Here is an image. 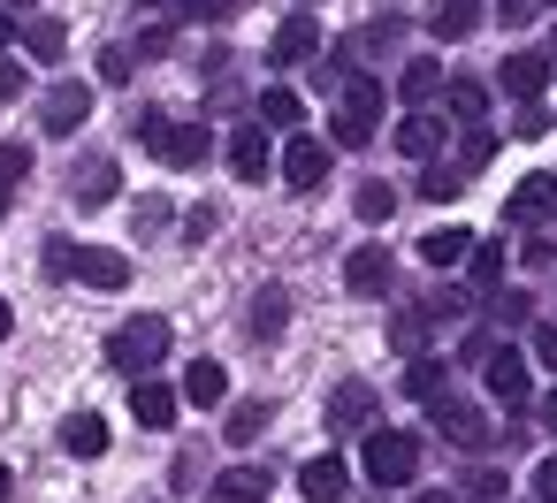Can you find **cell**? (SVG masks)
Returning <instances> with one entry per match:
<instances>
[{
    "instance_id": "obj_1",
    "label": "cell",
    "mask_w": 557,
    "mask_h": 503,
    "mask_svg": "<svg viewBox=\"0 0 557 503\" xmlns=\"http://www.w3.org/2000/svg\"><path fill=\"white\" fill-rule=\"evenodd\" d=\"M47 267L62 282H85V290H123L131 282V260L108 252V244H77V237H47Z\"/></svg>"
},
{
    "instance_id": "obj_2",
    "label": "cell",
    "mask_w": 557,
    "mask_h": 503,
    "mask_svg": "<svg viewBox=\"0 0 557 503\" xmlns=\"http://www.w3.org/2000/svg\"><path fill=\"white\" fill-rule=\"evenodd\" d=\"M359 473H367L374 488H405V480L420 473V435H405V427H367Z\"/></svg>"
},
{
    "instance_id": "obj_3",
    "label": "cell",
    "mask_w": 557,
    "mask_h": 503,
    "mask_svg": "<svg viewBox=\"0 0 557 503\" xmlns=\"http://www.w3.org/2000/svg\"><path fill=\"white\" fill-rule=\"evenodd\" d=\"M161 359H169V320H161V313H138V320H123V328L108 336V366H123V374H138V381H146Z\"/></svg>"
},
{
    "instance_id": "obj_4",
    "label": "cell",
    "mask_w": 557,
    "mask_h": 503,
    "mask_svg": "<svg viewBox=\"0 0 557 503\" xmlns=\"http://www.w3.org/2000/svg\"><path fill=\"white\" fill-rule=\"evenodd\" d=\"M382 85H367V77H351L344 92H336V115H329V138L336 146H374V130H382Z\"/></svg>"
},
{
    "instance_id": "obj_5",
    "label": "cell",
    "mask_w": 557,
    "mask_h": 503,
    "mask_svg": "<svg viewBox=\"0 0 557 503\" xmlns=\"http://www.w3.org/2000/svg\"><path fill=\"white\" fill-rule=\"evenodd\" d=\"M138 146L161 153L169 168H199V161L214 153V138H207L199 123H169V115H138Z\"/></svg>"
},
{
    "instance_id": "obj_6",
    "label": "cell",
    "mask_w": 557,
    "mask_h": 503,
    "mask_svg": "<svg viewBox=\"0 0 557 503\" xmlns=\"http://www.w3.org/2000/svg\"><path fill=\"white\" fill-rule=\"evenodd\" d=\"M481 381H488V397H496V404H511V412H519V404L534 397L527 351H488V359H481Z\"/></svg>"
},
{
    "instance_id": "obj_7",
    "label": "cell",
    "mask_w": 557,
    "mask_h": 503,
    "mask_svg": "<svg viewBox=\"0 0 557 503\" xmlns=\"http://www.w3.org/2000/svg\"><path fill=\"white\" fill-rule=\"evenodd\" d=\"M85 115H92V85H54L47 100H39V123H47V138H70V130H85Z\"/></svg>"
},
{
    "instance_id": "obj_8",
    "label": "cell",
    "mask_w": 557,
    "mask_h": 503,
    "mask_svg": "<svg viewBox=\"0 0 557 503\" xmlns=\"http://www.w3.org/2000/svg\"><path fill=\"white\" fill-rule=\"evenodd\" d=\"M329 161H336V153H329L321 138H290L283 161H275V176H283L290 191H313V184H329Z\"/></svg>"
},
{
    "instance_id": "obj_9",
    "label": "cell",
    "mask_w": 557,
    "mask_h": 503,
    "mask_svg": "<svg viewBox=\"0 0 557 503\" xmlns=\"http://www.w3.org/2000/svg\"><path fill=\"white\" fill-rule=\"evenodd\" d=\"M435 435L458 442V450H481V442H488V412H481L473 397H443V404H435Z\"/></svg>"
},
{
    "instance_id": "obj_10",
    "label": "cell",
    "mask_w": 557,
    "mask_h": 503,
    "mask_svg": "<svg viewBox=\"0 0 557 503\" xmlns=\"http://www.w3.org/2000/svg\"><path fill=\"white\" fill-rule=\"evenodd\" d=\"M313 54H321V24H313V16L275 24V39H268V62H275V70H298V62H313Z\"/></svg>"
},
{
    "instance_id": "obj_11",
    "label": "cell",
    "mask_w": 557,
    "mask_h": 503,
    "mask_svg": "<svg viewBox=\"0 0 557 503\" xmlns=\"http://www.w3.org/2000/svg\"><path fill=\"white\" fill-rule=\"evenodd\" d=\"M230 168H237L245 184L275 176V146H268V130H260V123H237V130H230Z\"/></svg>"
},
{
    "instance_id": "obj_12",
    "label": "cell",
    "mask_w": 557,
    "mask_h": 503,
    "mask_svg": "<svg viewBox=\"0 0 557 503\" xmlns=\"http://www.w3.org/2000/svg\"><path fill=\"white\" fill-rule=\"evenodd\" d=\"M344 290H351V298H382V290H389V252H382V244H359V252L344 260Z\"/></svg>"
},
{
    "instance_id": "obj_13",
    "label": "cell",
    "mask_w": 557,
    "mask_h": 503,
    "mask_svg": "<svg viewBox=\"0 0 557 503\" xmlns=\"http://www.w3.org/2000/svg\"><path fill=\"white\" fill-rule=\"evenodd\" d=\"M329 427H344V435L351 427H374V389L367 381H336L329 389Z\"/></svg>"
},
{
    "instance_id": "obj_14",
    "label": "cell",
    "mask_w": 557,
    "mask_h": 503,
    "mask_svg": "<svg viewBox=\"0 0 557 503\" xmlns=\"http://www.w3.org/2000/svg\"><path fill=\"white\" fill-rule=\"evenodd\" d=\"M496 85H504V92H511V100L527 108V100H534V92L549 85V54H511V62L496 70Z\"/></svg>"
},
{
    "instance_id": "obj_15",
    "label": "cell",
    "mask_w": 557,
    "mask_h": 503,
    "mask_svg": "<svg viewBox=\"0 0 557 503\" xmlns=\"http://www.w3.org/2000/svg\"><path fill=\"white\" fill-rule=\"evenodd\" d=\"M283 320H290V290H283V282H268V290L252 298L245 328H252V343H275V336H283Z\"/></svg>"
},
{
    "instance_id": "obj_16",
    "label": "cell",
    "mask_w": 557,
    "mask_h": 503,
    "mask_svg": "<svg viewBox=\"0 0 557 503\" xmlns=\"http://www.w3.org/2000/svg\"><path fill=\"white\" fill-rule=\"evenodd\" d=\"M298 488H306L313 503H336V495L351 488V465H344V457H306V465H298Z\"/></svg>"
},
{
    "instance_id": "obj_17",
    "label": "cell",
    "mask_w": 557,
    "mask_h": 503,
    "mask_svg": "<svg viewBox=\"0 0 557 503\" xmlns=\"http://www.w3.org/2000/svg\"><path fill=\"white\" fill-rule=\"evenodd\" d=\"M435 92H443V70H435V54H412V62H405V77H397V100L428 115V100H435Z\"/></svg>"
},
{
    "instance_id": "obj_18",
    "label": "cell",
    "mask_w": 557,
    "mask_h": 503,
    "mask_svg": "<svg viewBox=\"0 0 557 503\" xmlns=\"http://www.w3.org/2000/svg\"><path fill=\"white\" fill-rule=\"evenodd\" d=\"M549 206H557V176H519V184H511V206H504V214H511V222H542Z\"/></svg>"
},
{
    "instance_id": "obj_19",
    "label": "cell",
    "mask_w": 557,
    "mask_h": 503,
    "mask_svg": "<svg viewBox=\"0 0 557 503\" xmlns=\"http://www.w3.org/2000/svg\"><path fill=\"white\" fill-rule=\"evenodd\" d=\"M405 397H420V404L435 412V404L450 397V366H443V359H405Z\"/></svg>"
},
{
    "instance_id": "obj_20",
    "label": "cell",
    "mask_w": 557,
    "mask_h": 503,
    "mask_svg": "<svg viewBox=\"0 0 557 503\" xmlns=\"http://www.w3.org/2000/svg\"><path fill=\"white\" fill-rule=\"evenodd\" d=\"M131 412H138V427H176V389L146 374V381L131 389Z\"/></svg>"
},
{
    "instance_id": "obj_21",
    "label": "cell",
    "mask_w": 557,
    "mask_h": 503,
    "mask_svg": "<svg viewBox=\"0 0 557 503\" xmlns=\"http://www.w3.org/2000/svg\"><path fill=\"white\" fill-rule=\"evenodd\" d=\"M268 488H275V473H268V465H230V473L214 480V495H222V503H268Z\"/></svg>"
},
{
    "instance_id": "obj_22",
    "label": "cell",
    "mask_w": 557,
    "mask_h": 503,
    "mask_svg": "<svg viewBox=\"0 0 557 503\" xmlns=\"http://www.w3.org/2000/svg\"><path fill=\"white\" fill-rule=\"evenodd\" d=\"M397 153L435 161V153H443V115H405V123H397Z\"/></svg>"
},
{
    "instance_id": "obj_23",
    "label": "cell",
    "mask_w": 557,
    "mask_h": 503,
    "mask_svg": "<svg viewBox=\"0 0 557 503\" xmlns=\"http://www.w3.org/2000/svg\"><path fill=\"white\" fill-rule=\"evenodd\" d=\"M115 191H123V168H115V161H108V153H100V161H85V168H77V206H108V199H115Z\"/></svg>"
},
{
    "instance_id": "obj_24",
    "label": "cell",
    "mask_w": 557,
    "mask_h": 503,
    "mask_svg": "<svg viewBox=\"0 0 557 503\" xmlns=\"http://www.w3.org/2000/svg\"><path fill=\"white\" fill-rule=\"evenodd\" d=\"M176 397H191L199 412H207V404H222V397H230V374H222V359H191V374H184V389H176Z\"/></svg>"
},
{
    "instance_id": "obj_25",
    "label": "cell",
    "mask_w": 557,
    "mask_h": 503,
    "mask_svg": "<svg viewBox=\"0 0 557 503\" xmlns=\"http://www.w3.org/2000/svg\"><path fill=\"white\" fill-rule=\"evenodd\" d=\"M62 450H70V457H100V450H108V419H100V412H70V419H62Z\"/></svg>"
},
{
    "instance_id": "obj_26",
    "label": "cell",
    "mask_w": 557,
    "mask_h": 503,
    "mask_svg": "<svg viewBox=\"0 0 557 503\" xmlns=\"http://www.w3.org/2000/svg\"><path fill=\"white\" fill-rule=\"evenodd\" d=\"M443 108H450L458 123H473V130H481V115H488V92H481V77H443Z\"/></svg>"
},
{
    "instance_id": "obj_27",
    "label": "cell",
    "mask_w": 557,
    "mask_h": 503,
    "mask_svg": "<svg viewBox=\"0 0 557 503\" xmlns=\"http://www.w3.org/2000/svg\"><path fill=\"white\" fill-rule=\"evenodd\" d=\"M466 252H473L466 229H428V237H420V260H428V267H466Z\"/></svg>"
},
{
    "instance_id": "obj_28",
    "label": "cell",
    "mask_w": 557,
    "mask_h": 503,
    "mask_svg": "<svg viewBox=\"0 0 557 503\" xmlns=\"http://www.w3.org/2000/svg\"><path fill=\"white\" fill-rule=\"evenodd\" d=\"M473 24H481L473 0H435V9H428V32H435V39H466Z\"/></svg>"
},
{
    "instance_id": "obj_29",
    "label": "cell",
    "mask_w": 557,
    "mask_h": 503,
    "mask_svg": "<svg viewBox=\"0 0 557 503\" xmlns=\"http://www.w3.org/2000/svg\"><path fill=\"white\" fill-rule=\"evenodd\" d=\"M298 115H306V108H298L290 85H268V92H260V130H298Z\"/></svg>"
},
{
    "instance_id": "obj_30",
    "label": "cell",
    "mask_w": 557,
    "mask_h": 503,
    "mask_svg": "<svg viewBox=\"0 0 557 503\" xmlns=\"http://www.w3.org/2000/svg\"><path fill=\"white\" fill-rule=\"evenodd\" d=\"M24 54H32V62H62V54H70V32H62V24H24Z\"/></svg>"
},
{
    "instance_id": "obj_31",
    "label": "cell",
    "mask_w": 557,
    "mask_h": 503,
    "mask_svg": "<svg viewBox=\"0 0 557 503\" xmlns=\"http://www.w3.org/2000/svg\"><path fill=\"white\" fill-rule=\"evenodd\" d=\"M32 176V153L24 146H0V214H9V191Z\"/></svg>"
},
{
    "instance_id": "obj_32",
    "label": "cell",
    "mask_w": 557,
    "mask_h": 503,
    "mask_svg": "<svg viewBox=\"0 0 557 503\" xmlns=\"http://www.w3.org/2000/svg\"><path fill=\"white\" fill-rule=\"evenodd\" d=\"M466 275H473L481 290H496V275H504V244H473V252H466Z\"/></svg>"
},
{
    "instance_id": "obj_33",
    "label": "cell",
    "mask_w": 557,
    "mask_h": 503,
    "mask_svg": "<svg viewBox=\"0 0 557 503\" xmlns=\"http://www.w3.org/2000/svg\"><path fill=\"white\" fill-rule=\"evenodd\" d=\"M466 495L473 503H504V465H466Z\"/></svg>"
},
{
    "instance_id": "obj_34",
    "label": "cell",
    "mask_w": 557,
    "mask_h": 503,
    "mask_svg": "<svg viewBox=\"0 0 557 503\" xmlns=\"http://www.w3.org/2000/svg\"><path fill=\"white\" fill-rule=\"evenodd\" d=\"M488 153H496V138H488V130H473V138L458 146V161H450V168H458V176H481V168H488Z\"/></svg>"
},
{
    "instance_id": "obj_35",
    "label": "cell",
    "mask_w": 557,
    "mask_h": 503,
    "mask_svg": "<svg viewBox=\"0 0 557 503\" xmlns=\"http://www.w3.org/2000/svg\"><path fill=\"white\" fill-rule=\"evenodd\" d=\"M351 206H359L367 222H389V214H397V191H389V184H359V199H351Z\"/></svg>"
},
{
    "instance_id": "obj_36",
    "label": "cell",
    "mask_w": 557,
    "mask_h": 503,
    "mask_svg": "<svg viewBox=\"0 0 557 503\" xmlns=\"http://www.w3.org/2000/svg\"><path fill=\"white\" fill-rule=\"evenodd\" d=\"M260 427H268V404H237V412L222 419V435H230V442H252Z\"/></svg>"
},
{
    "instance_id": "obj_37",
    "label": "cell",
    "mask_w": 557,
    "mask_h": 503,
    "mask_svg": "<svg viewBox=\"0 0 557 503\" xmlns=\"http://www.w3.org/2000/svg\"><path fill=\"white\" fill-rule=\"evenodd\" d=\"M176 9H184L191 24H230V16L245 9V0H176Z\"/></svg>"
},
{
    "instance_id": "obj_38",
    "label": "cell",
    "mask_w": 557,
    "mask_h": 503,
    "mask_svg": "<svg viewBox=\"0 0 557 503\" xmlns=\"http://www.w3.org/2000/svg\"><path fill=\"white\" fill-rule=\"evenodd\" d=\"M420 191H428V199H458V191H466V176H458V168H435V161H428Z\"/></svg>"
},
{
    "instance_id": "obj_39",
    "label": "cell",
    "mask_w": 557,
    "mask_h": 503,
    "mask_svg": "<svg viewBox=\"0 0 557 503\" xmlns=\"http://www.w3.org/2000/svg\"><path fill=\"white\" fill-rule=\"evenodd\" d=\"M32 92V70L24 62H0V100H24Z\"/></svg>"
},
{
    "instance_id": "obj_40",
    "label": "cell",
    "mask_w": 557,
    "mask_h": 503,
    "mask_svg": "<svg viewBox=\"0 0 557 503\" xmlns=\"http://www.w3.org/2000/svg\"><path fill=\"white\" fill-rule=\"evenodd\" d=\"M131 62H138L131 47H108V54H100V77H108V85H123V77H131Z\"/></svg>"
},
{
    "instance_id": "obj_41",
    "label": "cell",
    "mask_w": 557,
    "mask_h": 503,
    "mask_svg": "<svg viewBox=\"0 0 557 503\" xmlns=\"http://www.w3.org/2000/svg\"><path fill=\"white\" fill-rule=\"evenodd\" d=\"M169 229V206L161 199H138V237H161Z\"/></svg>"
},
{
    "instance_id": "obj_42",
    "label": "cell",
    "mask_w": 557,
    "mask_h": 503,
    "mask_svg": "<svg viewBox=\"0 0 557 503\" xmlns=\"http://www.w3.org/2000/svg\"><path fill=\"white\" fill-rule=\"evenodd\" d=\"M214 214H222V206H191V222H184V244H207V237H214Z\"/></svg>"
},
{
    "instance_id": "obj_43",
    "label": "cell",
    "mask_w": 557,
    "mask_h": 503,
    "mask_svg": "<svg viewBox=\"0 0 557 503\" xmlns=\"http://www.w3.org/2000/svg\"><path fill=\"white\" fill-rule=\"evenodd\" d=\"M511 130H519V138H542V130H549V115H542V108H534V100H527V108H519V115H511Z\"/></svg>"
},
{
    "instance_id": "obj_44",
    "label": "cell",
    "mask_w": 557,
    "mask_h": 503,
    "mask_svg": "<svg viewBox=\"0 0 557 503\" xmlns=\"http://www.w3.org/2000/svg\"><path fill=\"white\" fill-rule=\"evenodd\" d=\"M534 495H542V503H557V457H542V465H534Z\"/></svg>"
},
{
    "instance_id": "obj_45",
    "label": "cell",
    "mask_w": 557,
    "mask_h": 503,
    "mask_svg": "<svg viewBox=\"0 0 557 503\" xmlns=\"http://www.w3.org/2000/svg\"><path fill=\"white\" fill-rule=\"evenodd\" d=\"M534 359H542V366L557 374V328H534Z\"/></svg>"
},
{
    "instance_id": "obj_46",
    "label": "cell",
    "mask_w": 557,
    "mask_h": 503,
    "mask_svg": "<svg viewBox=\"0 0 557 503\" xmlns=\"http://www.w3.org/2000/svg\"><path fill=\"white\" fill-rule=\"evenodd\" d=\"M496 16H504V24H527V16H534V0H496Z\"/></svg>"
},
{
    "instance_id": "obj_47",
    "label": "cell",
    "mask_w": 557,
    "mask_h": 503,
    "mask_svg": "<svg viewBox=\"0 0 557 503\" xmlns=\"http://www.w3.org/2000/svg\"><path fill=\"white\" fill-rule=\"evenodd\" d=\"M542 427H549V435H557V389H549V397H542Z\"/></svg>"
},
{
    "instance_id": "obj_48",
    "label": "cell",
    "mask_w": 557,
    "mask_h": 503,
    "mask_svg": "<svg viewBox=\"0 0 557 503\" xmlns=\"http://www.w3.org/2000/svg\"><path fill=\"white\" fill-rule=\"evenodd\" d=\"M9 39H16V24H9V9H0V47H9Z\"/></svg>"
},
{
    "instance_id": "obj_49",
    "label": "cell",
    "mask_w": 557,
    "mask_h": 503,
    "mask_svg": "<svg viewBox=\"0 0 557 503\" xmlns=\"http://www.w3.org/2000/svg\"><path fill=\"white\" fill-rule=\"evenodd\" d=\"M9 328H16V313H9V298H0V336H9Z\"/></svg>"
},
{
    "instance_id": "obj_50",
    "label": "cell",
    "mask_w": 557,
    "mask_h": 503,
    "mask_svg": "<svg viewBox=\"0 0 557 503\" xmlns=\"http://www.w3.org/2000/svg\"><path fill=\"white\" fill-rule=\"evenodd\" d=\"M412 503H458V495H443V488H435V495H412Z\"/></svg>"
},
{
    "instance_id": "obj_51",
    "label": "cell",
    "mask_w": 557,
    "mask_h": 503,
    "mask_svg": "<svg viewBox=\"0 0 557 503\" xmlns=\"http://www.w3.org/2000/svg\"><path fill=\"white\" fill-rule=\"evenodd\" d=\"M9 488H16V480H9V465H0V503H9Z\"/></svg>"
},
{
    "instance_id": "obj_52",
    "label": "cell",
    "mask_w": 557,
    "mask_h": 503,
    "mask_svg": "<svg viewBox=\"0 0 557 503\" xmlns=\"http://www.w3.org/2000/svg\"><path fill=\"white\" fill-rule=\"evenodd\" d=\"M0 9H32V0H0Z\"/></svg>"
},
{
    "instance_id": "obj_53",
    "label": "cell",
    "mask_w": 557,
    "mask_h": 503,
    "mask_svg": "<svg viewBox=\"0 0 557 503\" xmlns=\"http://www.w3.org/2000/svg\"><path fill=\"white\" fill-rule=\"evenodd\" d=\"M534 9H557V0H534Z\"/></svg>"
},
{
    "instance_id": "obj_54",
    "label": "cell",
    "mask_w": 557,
    "mask_h": 503,
    "mask_svg": "<svg viewBox=\"0 0 557 503\" xmlns=\"http://www.w3.org/2000/svg\"><path fill=\"white\" fill-rule=\"evenodd\" d=\"M306 9H321V0H306Z\"/></svg>"
}]
</instances>
